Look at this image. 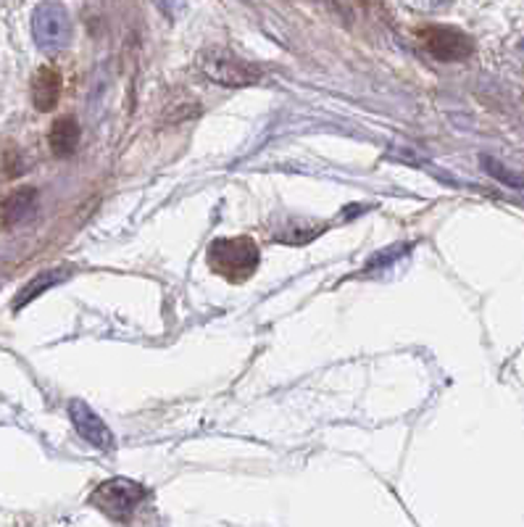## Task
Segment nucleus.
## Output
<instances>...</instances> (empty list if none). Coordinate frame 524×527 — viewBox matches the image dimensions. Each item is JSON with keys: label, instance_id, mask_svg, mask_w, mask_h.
<instances>
[{"label": "nucleus", "instance_id": "f257e3e1", "mask_svg": "<svg viewBox=\"0 0 524 527\" xmlns=\"http://www.w3.org/2000/svg\"><path fill=\"white\" fill-rule=\"evenodd\" d=\"M209 267L219 278L229 282H246L261 261V253L256 240L250 238H219L209 246Z\"/></svg>", "mask_w": 524, "mask_h": 527}, {"label": "nucleus", "instance_id": "f03ea898", "mask_svg": "<svg viewBox=\"0 0 524 527\" xmlns=\"http://www.w3.org/2000/svg\"><path fill=\"white\" fill-rule=\"evenodd\" d=\"M198 69L203 77H209L216 85L224 88H248L256 85L264 74L256 63L246 61L240 56H235L232 51L224 48H209L198 56Z\"/></svg>", "mask_w": 524, "mask_h": 527}, {"label": "nucleus", "instance_id": "7ed1b4c3", "mask_svg": "<svg viewBox=\"0 0 524 527\" xmlns=\"http://www.w3.org/2000/svg\"><path fill=\"white\" fill-rule=\"evenodd\" d=\"M148 498V488L137 480L129 477H111L106 483H100L90 496V503L95 509H100L106 517L117 520V522H129L135 509Z\"/></svg>", "mask_w": 524, "mask_h": 527}, {"label": "nucleus", "instance_id": "20e7f679", "mask_svg": "<svg viewBox=\"0 0 524 527\" xmlns=\"http://www.w3.org/2000/svg\"><path fill=\"white\" fill-rule=\"evenodd\" d=\"M32 34L42 53L56 56L71 40V22L61 3H40L32 14Z\"/></svg>", "mask_w": 524, "mask_h": 527}, {"label": "nucleus", "instance_id": "39448f33", "mask_svg": "<svg viewBox=\"0 0 524 527\" xmlns=\"http://www.w3.org/2000/svg\"><path fill=\"white\" fill-rule=\"evenodd\" d=\"M422 37V45L425 51L430 53L432 59L437 61H463L466 56H472L474 45H472V37L463 34L456 27H443V24H432L419 32Z\"/></svg>", "mask_w": 524, "mask_h": 527}, {"label": "nucleus", "instance_id": "423d86ee", "mask_svg": "<svg viewBox=\"0 0 524 527\" xmlns=\"http://www.w3.org/2000/svg\"><path fill=\"white\" fill-rule=\"evenodd\" d=\"M69 417H71L74 430L82 435L90 446L100 448V451H114V433L82 399H74L69 403Z\"/></svg>", "mask_w": 524, "mask_h": 527}, {"label": "nucleus", "instance_id": "0eeeda50", "mask_svg": "<svg viewBox=\"0 0 524 527\" xmlns=\"http://www.w3.org/2000/svg\"><path fill=\"white\" fill-rule=\"evenodd\" d=\"M37 201H40V195L34 187H19V190L8 193L0 201V224L5 230H11L22 221H30L37 212Z\"/></svg>", "mask_w": 524, "mask_h": 527}, {"label": "nucleus", "instance_id": "6e6552de", "mask_svg": "<svg viewBox=\"0 0 524 527\" xmlns=\"http://www.w3.org/2000/svg\"><path fill=\"white\" fill-rule=\"evenodd\" d=\"M61 98V74L53 66H42L32 77V103L37 111H53Z\"/></svg>", "mask_w": 524, "mask_h": 527}, {"label": "nucleus", "instance_id": "1a4fd4ad", "mask_svg": "<svg viewBox=\"0 0 524 527\" xmlns=\"http://www.w3.org/2000/svg\"><path fill=\"white\" fill-rule=\"evenodd\" d=\"M80 137H82L80 122L74 117H61V119H56L53 127H51L48 143H51V151L59 155V158H69V155H74V151H77Z\"/></svg>", "mask_w": 524, "mask_h": 527}, {"label": "nucleus", "instance_id": "9d476101", "mask_svg": "<svg viewBox=\"0 0 524 527\" xmlns=\"http://www.w3.org/2000/svg\"><path fill=\"white\" fill-rule=\"evenodd\" d=\"M327 230V224H319V221H306V219H290L285 227L275 230V240L279 243H287V246H304L313 240L316 235H322Z\"/></svg>", "mask_w": 524, "mask_h": 527}, {"label": "nucleus", "instance_id": "9b49d317", "mask_svg": "<svg viewBox=\"0 0 524 527\" xmlns=\"http://www.w3.org/2000/svg\"><path fill=\"white\" fill-rule=\"evenodd\" d=\"M66 269H48V272H40L37 278L27 282L24 287H22V293L16 296V301H14V309H22V306H27L30 301H34L40 293H45L48 287H53V285H59L61 279H66Z\"/></svg>", "mask_w": 524, "mask_h": 527}, {"label": "nucleus", "instance_id": "f8f14e48", "mask_svg": "<svg viewBox=\"0 0 524 527\" xmlns=\"http://www.w3.org/2000/svg\"><path fill=\"white\" fill-rule=\"evenodd\" d=\"M482 164H485V169L493 174V177H498V180H503V183H509V185H514V187H524V183H522V177H517V174H511V172H506L498 161H493V158H482Z\"/></svg>", "mask_w": 524, "mask_h": 527}]
</instances>
